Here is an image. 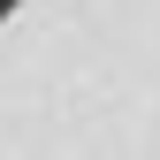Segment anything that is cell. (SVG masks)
Here are the masks:
<instances>
[{"mask_svg":"<svg viewBox=\"0 0 160 160\" xmlns=\"http://www.w3.org/2000/svg\"><path fill=\"white\" fill-rule=\"evenodd\" d=\"M0 160H160V0H0Z\"/></svg>","mask_w":160,"mask_h":160,"instance_id":"obj_1","label":"cell"}]
</instances>
